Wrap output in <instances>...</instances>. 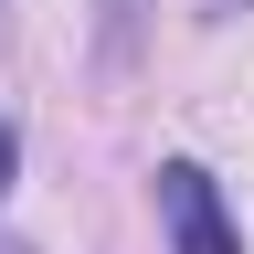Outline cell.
I'll return each instance as SVG.
<instances>
[{"mask_svg":"<svg viewBox=\"0 0 254 254\" xmlns=\"http://www.w3.org/2000/svg\"><path fill=\"white\" fill-rule=\"evenodd\" d=\"M159 222H170V254H244L233 222H222L212 170H190V159H170V170H159Z\"/></svg>","mask_w":254,"mask_h":254,"instance_id":"6da1fadb","label":"cell"},{"mask_svg":"<svg viewBox=\"0 0 254 254\" xmlns=\"http://www.w3.org/2000/svg\"><path fill=\"white\" fill-rule=\"evenodd\" d=\"M11 170H21V138H11V127H0V190H11Z\"/></svg>","mask_w":254,"mask_h":254,"instance_id":"7a4b0ae2","label":"cell"},{"mask_svg":"<svg viewBox=\"0 0 254 254\" xmlns=\"http://www.w3.org/2000/svg\"><path fill=\"white\" fill-rule=\"evenodd\" d=\"M0 254H21V244H0Z\"/></svg>","mask_w":254,"mask_h":254,"instance_id":"3957f363","label":"cell"}]
</instances>
